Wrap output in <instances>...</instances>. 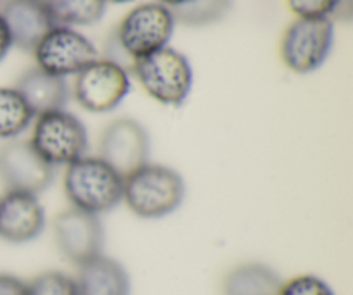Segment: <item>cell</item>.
Listing matches in <instances>:
<instances>
[{"label":"cell","mask_w":353,"mask_h":295,"mask_svg":"<svg viewBox=\"0 0 353 295\" xmlns=\"http://www.w3.org/2000/svg\"><path fill=\"white\" fill-rule=\"evenodd\" d=\"M54 238L59 252L76 266L102 254L103 227L100 216L69 207L54 220Z\"/></svg>","instance_id":"30bf717a"},{"label":"cell","mask_w":353,"mask_h":295,"mask_svg":"<svg viewBox=\"0 0 353 295\" xmlns=\"http://www.w3.org/2000/svg\"><path fill=\"white\" fill-rule=\"evenodd\" d=\"M186 185L176 169L165 164L140 166L123 178V202L143 220H161L183 204Z\"/></svg>","instance_id":"6da1fadb"},{"label":"cell","mask_w":353,"mask_h":295,"mask_svg":"<svg viewBox=\"0 0 353 295\" xmlns=\"http://www.w3.org/2000/svg\"><path fill=\"white\" fill-rule=\"evenodd\" d=\"M31 138L28 142L45 162L55 166H69L86 155L88 131L79 117L65 109L34 116Z\"/></svg>","instance_id":"277c9868"},{"label":"cell","mask_w":353,"mask_h":295,"mask_svg":"<svg viewBox=\"0 0 353 295\" xmlns=\"http://www.w3.org/2000/svg\"><path fill=\"white\" fill-rule=\"evenodd\" d=\"M286 3L296 17H330L343 0H286Z\"/></svg>","instance_id":"7402d4cb"},{"label":"cell","mask_w":353,"mask_h":295,"mask_svg":"<svg viewBox=\"0 0 353 295\" xmlns=\"http://www.w3.org/2000/svg\"><path fill=\"white\" fill-rule=\"evenodd\" d=\"M334 41V24L330 17H299L285 31L281 59L293 73L309 75L330 57Z\"/></svg>","instance_id":"8992f818"},{"label":"cell","mask_w":353,"mask_h":295,"mask_svg":"<svg viewBox=\"0 0 353 295\" xmlns=\"http://www.w3.org/2000/svg\"><path fill=\"white\" fill-rule=\"evenodd\" d=\"M0 295H28V283L12 275H0Z\"/></svg>","instance_id":"603a6c76"},{"label":"cell","mask_w":353,"mask_h":295,"mask_svg":"<svg viewBox=\"0 0 353 295\" xmlns=\"http://www.w3.org/2000/svg\"><path fill=\"white\" fill-rule=\"evenodd\" d=\"M64 192L71 207L100 216L123 202V176L99 155H83L65 166Z\"/></svg>","instance_id":"7a4b0ae2"},{"label":"cell","mask_w":353,"mask_h":295,"mask_svg":"<svg viewBox=\"0 0 353 295\" xmlns=\"http://www.w3.org/2000/svg\"><path fill=\"white\" fill-rule=\"evenodd\" d=\"M233 0H190L171 9L174 23L188 26H207L223 19L231 9Z\"/></svg>","instance_id":"d6986e66"},{"label":"cell","mask_w":353,"mask_h":295,"mask_svg":"<svg viewBox=\"0 0 353 295\" xmlns=\"http://www.w3.org/2000/svg\"><path fill=\"white\" fill-rule=\"evenodd\" d=\"M10 47H12V38H10L9 28H7L6 21L0 16V62H2L3 57L9 54Z\"/></svg>","instance_id":"cb8c5ba5"},{"label":"cell","mask_w":353,"mask_h":295,"mask_svg":"<svg viewBox=\"0 0 353 295\" xmlns=\"http://www.w3.org/2000/svg\"><path fill=\"white\" fill-rule=\"evenodd\" d=\"M37 68L48 75L68 78L99 59L95 45L69 26H54L33 48Z\"/></svg>","instance_id":"52a82bcc"},{"label":"cell","mask_w":353,"mask_h":295,"mask_svg":"<svg viewBox=\"0 0 353 295\" xmlns=\"http://www.w3.org/2000/svg\"><path fill=\"white\" fill-rule=\"evenodd\" d=\"M34 114L16 88L0 86V138L12 140L31 126Z\"/></svg>","instance_id":"ac0fdd59"},{"label":"cell","mask_w":353,"mask_h":295,"mask_svg":"<svg viewBox=\"0 0 353 295\" xmlns=\"http://www.w3.org/2000/svg\"><path fill=\"white\" fill-rule=\"evenodd\" d=\"M150 155V137L141 123L131 117L114 120L102 131L99 144V158L114 171L128 176L147 164Z\"/></svg>","instance_id":"9c48e42d"},{"label":"cell","mask_w":353,"mask_h":295,"mask_svg":"<svg viewBox=\"0 0 353 295\" xmlns=\"http://www.w3.org/2000/svg\"><path fill=\"white\" fill-rule=\"evenodd\" d=\"M52 19L59 26H90L105 14V0H45Z\"/></svg>","instance_id":"e0dca14e"},{"label":"cell","mask_w":353,"mask_h":295,"mask_svg":"<svg viewBox=\"0 0 353 295\" xmlns=\"http://www.w3.org/2000/svg\"><path fill=\"white\" fill-rule=\"evenodd\" d=\"M174 24L171 9L157 2L141 3L123 17L114 37L124 54L134 62L168 47Z\"/></svg>","instance_id":"5b68a950"},{"label":"cell","mask_w":353,"mask_h":295,"mask_svg":"<svg viewBox=\"0 0 353 295\" xmlns=\"http://www.w3.org/2000/svg\"><path fill=\"white\" fill-rule=\"evenodd\" d=\"M186 2H190V0H157V3L165 6L168 9H174V7L183 6V3H186Z\"/></svg>","instance_id":"d4e9b609"},{"label":"cell","mask_w":353,"mask_h":295,"mask_svg":"<svg viewBox=\"0 0 353 295\" xmlns=\"http://www.w3.org/2000/svg\"><path fill=\"white\" fill-rule=\"evenodd\" d=\"M130 73L109 59H97L76 75L74 99L88 113L103 114L116 109L130 93Z\"/></svg>","instance_id":"ba28073f"},{"label":"cell","mask_w":353,"mask_h":295,"mask_svg":"<svg viewBox=\"0 0 353 295\" xmlns=\"http://www.w3.org/2000/svg\"><path fill=\"white\" fill-rule=\"evenodd\" d=\"M47 216L38 196L7 190L0 197V237L10 244H26L40 237Z\"/></svg>","instance_id":"7c38bea8"},{"label":"cell","mask_w":353,"mask_h":295,"mask_svg":"<svg viewBox=\"0 0 353 295\" xmlns=\"http://www.w3.org/2000/svg\"><path fill=\"white\" fill-rule=\"evenodd\" d=\"M28 295H79L76 280L61 272H45L28 282Z\"/></svg>","instance_id":"ffe728a7"},{"label":"cell","mask_w":353,"mask_h":295,"mask_svg":"<svg viewBox=\"0 0 353 295\" xmlns=\"http://www.w3.org/2000/svg\"><path fill=\"white\" fill-rule=\"evenodd\" d=\"M131 73L141 88L162 106H183L192 92V64L186 55L171 47H164L154 54L137 59Z\"/></svg>","instance_id":"3957f363"},{"label":"cell","mask_w":353,"mask_h":295,"mask_svg":"<svg viewBox=\"0 0 353 295\" xmlns=\"http://www.w3.org/2000/svg\"><path fill=\"white\" fill-rule=\"evenodd\" d=\"M105 2H112V3H128L131 0H105Z\"/></svg>","instance_id":"484cf974"},{"label":"cell","mask_w":353,"mask_h":295,"mask_svg":"<svg viewBox=\"0 0 353 295\" xmlns=\"http://www.w3.org/2000/svg\"><path fill=\"white\" fill-rule=\"evenodd\" d=\"M283 280L278 273L261 263L236 266L226 275L224 295H279Z\"/></svg>","instance_id":"2e32d148"},{"label":"cell","mask_w":353,"mask_h":295,"mask_svg":"<svg viewBox=\"0 0 353 295\" xmlns=\"http://www.w3.org/2000/svg\"><path fill=\"white\" fill-rule=\"evenodd\" d=\"M0 16L9 28L12 45L33 50L47 31L57 26L45 0H6Z\"/></svg>","instance_id":"4fadbf2b"},{"label":"cell","mask_w":353,"mask_h":295,"mask_svg":"<svg viewBox=\"0 0 353 295\" xmlns=\"http://www.w3.org/2000/svg\"><path fill=\"white\" fill-rule=\"evenodd\" d=\"M78 268L79 295H131L130 275L116 259L100 254Z\"/></svg>","instance_id":"9a60e30c"},{"label":"cell","mask_w":353,"mask_h":295,"mask_svg":"<svg viewBox=\"0 0 353 295\" xmlns=\"http://www.w3.org/2000/svg\"><path fill=\"white\" fill-rule=\"evenodd\" d=\"M16 90L34 116L64 109L71 97L65 78L48 75L40 68H33L24 73L17 82Z\"/></svg>","instance_id":"5bb4252c"},{"label":"cell","mask_w":353,"mask_h":295,"mask_svg":"<svg viewBox=\"0 0 353 295\" xmlns=\"http://www.w3.org/2000/svg\"><path fill=\"white\" fill-rule=\"evenodd\" d=\"M0 178L7 190L38 196L54 182V168L28 140H12L0 151Z\"/></svg>","instance_id":"8fae6325"},{"label":"cell","mask_w":353,"mask_h":295,"mask_svg":"<svg viewBox=\"0 0 353 295\" xmlns=\"http://www.w3.org/2000/svg\"><path fill=\"white\" fill-rule=\"evenodd\" d=\"M279 295H334L330 283L316 275H300L281 285Z\"/></svg>","instance_id":"44dd1931"}]
</instances>
